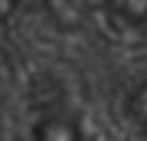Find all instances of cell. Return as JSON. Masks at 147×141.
Wrapping results in <instances>:
<instances>
[{"instance_id": "obj_1", "label": "cell", "mask_w": 147, "mask_h": 141, "mask_svg": "<svg viewBox=\"0 0 147 141\" xmlns=\"http://www.w3.org/2000/svg\"><path fill=\"white\" fill-rule=\"evenodd\" d=\"M30 141H85L79 112L72 108L62 85L39 79L30 95Z\"/></svg>"}, {"instance_id": "obj_2", "label": "cell", "mask_w": 147, "mask_h": 141, "mask_svg": "<svg viewBox=\"0 0 147 141\" xmlns=\"http://www.w3.org/2000/svg\"><path fill=\"white\" fill-rule=\"evenodd\" d=\"M95 10L118 40H147V0H95Z\"/></svg>"}, {"instance_id": "obj_3", "label": "cell", "mask_w": 147, "mask_h": 141, "mask_svg": "<svg viewBox=\"0 0 147 141\" xmlns=\"http://www.w3.org/2000/svg\"><path fill=\"white\" fill-rule=\"evenodd\" d=\"M16 3H36V7H42L59 26H75V20H79V0H16Z\"/></svg>"}, {"instance_id": "obj_4", "label": "cell", "mask_w": 147, "mask_h": 141, "mask_svg": "<svg viewBox=\"0 0 147 141\" xmlns=\"http://www.w3.org/2000/svg\"><path fill=\"white\" fill-rule=\"evenodd\" d=\"M16 7H20L16 0H0V20H7V16H10V13L16 10Z\"/></svg>"}]
</instances>
